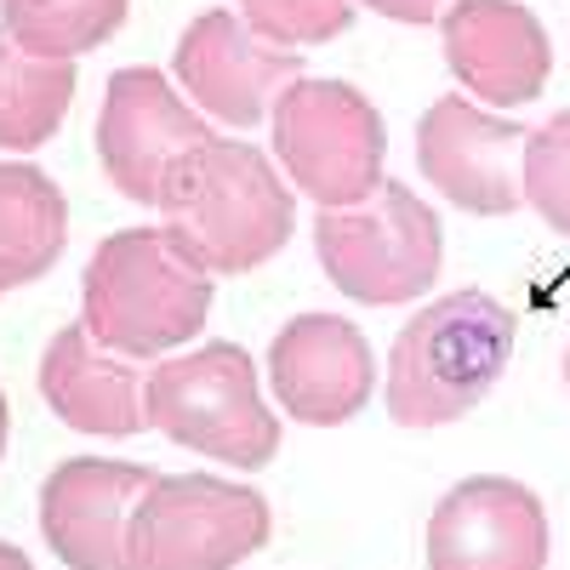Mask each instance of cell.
Here are the masks:
<instances>
[{"label":"cell","mask_w":570,"mask_h":570,"mask_svg":"<svg viewBox=\"0 0 570 570\" xmlns=\"http://www.w3.org/2000/svg\"><path fill=\"white\" fill-rule=\"evenodd\" d=\"M155 212L171 246L212 279L263 268L285 252L297 223V200L279 183L274 160L240 137H212L188 149L171 166Z\"/></svg>","instance_id":"1"},{"label":"cell","mask_w":570,"mask_h":570,"mask_svg":"<svg viewBox=\"0 0 570 570\" xmlns=\"http://www.w3.org/2000/svg\"><path fill=\"white\" fill-rule=\"evenodd\" d=\"M217 285L166 228H115L80 274V325L126 360H160L200 337Z\"/></svg>","instance_id":"2"},{"label":"cell","mask_w":570,"mask_h":570,"mask_svg":"<svg viewBox=\"0 0 570 570\" xmlns=\"http://www.w3.org/2000/svg\"><path fill=\"white\" fill-rule=\"evenodd\" d=\"M513 308L491 292H445L405 320L389 348V416L400 428H445L480 405L513 360Z\"/></svg>","instance_id":"3"},{"label":"cell","mask_w":570,"mask_h":570,"mask_svg":"<svg viewBox=\"0 0 570 570\" xmlns=\"http://www.w3.org/2000/svg\"><path fill=\"white\" fill-rule=\"evenodd\" d=\"M314 252L343 297L365 308H389L434 292L445 268V228L422 195L383 177V188L365 195L360 206H320Z\"/></svg>","instance_id":"4"},{"label":"cell","mask_w":570,"mask_h":570,"mask_svg":"<svg viewBox=\"0 0 570 570\" xmlns=\"http://www.w3.org/2000/svg\"><path fill=\"white\" fill-rule=\"evenodd\" d=\"M149 428L228 468H268L279 422L240 343H206L149 371Z\"/></svg>","instance_id":"5"},{"label":"cell","mask_w":570,"mask_h":570,"mask_svg":"<svg viewBox=\"0 0 570 570\" xmlns=\"http://www.w3.org/2000/svg\"><path fill=\"white\" fill-rule=\"evenodd\" d=\"M274 160L314 206H360L383 188L389 131L383 115L348 80H297L274 104Z\"/></svg>","instance_id":"6"},{"label":"cell","mask_w":570,"mask_h":570,"mask_svg":"<svg viewBox=\"0 0 570 570\" xmlns=\"http://www.w3.org/2000/svg\"><path fill=\"white\" fill-rule=\"evenodd\" d=\"M274 531L268 497L217 473H155L131 525V570H234Z\"/></svg>","instance_id":"7"},{"label":"cell","mask_w":570,"mask_h":570,"mask_svg":"<svg viewBox=\"0 0 570 570\" xmlns=\"http://www.w3.org/2000/svg\"><path fill=\"white\" fill-rule=\"evenodd\" d=\"M212 142V120L183 98L160 69H120L98 109V166L137 206H160L171 166Z\"/></svg>","instance_id":"8"},{"label":"cell","mask_w":570,"mask_h":570,"mask_svg":"<svg viewBox=\"0 0 570 570\" xmlns=\"http://www.w3.org/2000/svg\"><path fill=\"white\" fill-rule=\"evenodd\" d=\"M303 63L308 58H297V46L257 35L240 12H200L171 52L177 91L188 104H200L206 120L223 126L268 120L279 91L303 80Z\"/></svg>","instance_id":"9"},{"label":"cell","mask_w":570,"mask_h":570,"mask_svg":"<svg viewBox=\"0 0 570 570\" xmlns=\"http://www.w3.org/2000/svg\"><path fill=\"white\" fill-rule=\"evenodd\" d=\"M531 131L491 115L468 98H440L416 120V166L434 183V195L473 217H508L525 206L519 195V160H525Z\"/></svg>","instance_id":"10"},{"label":"cell","mask_w":570,"mask_h":570,"mask_svg":"<svg viewBox=\"0 0 570 570\" xmlns=\"http://www.w3.org/2000/svg\"><path fill=\"white\" fill-rule=\"evenodd\" d=\"M155 473L115 456H69L40 485V531L69 570H131V525Z\"/></svg>","instance_id":"11"},{"label":"cell","mask_w":570,"mask_h":570,"mask_svg":"<svg viewBox=\"0 0 570 570\" xmlns=\"http://www.w3.org/2000/svg\"><path fill=\"white\" fill-rule=\"evenodd\" d=\"M274 400L308 428H343L376 389V360L365 331L343 314H297L268 343Z\"/></svg>","instance_id":"12"},{"label":"cell","mask_w":570,"mask_h":570,"mask_svg":"<svg viewBox=\"0 0 570 570\" xmlns=\"http://www.w3.org/2000/svg\"><path fill=\"white\" fill-rule=\"evenodd\" d=\"M548 513L542 497L502 473H480L445 491L428 519V570H542Z\"/></svg>","instance_id":"13"},{"label":"cell","mask_w":570,"mask_h":570,"mask_svg":"<svg viewBox=\"0 0 570 570\" xmlns=\"http://www.w3.org/2000/svg\"><path fill=\"white\" fill-rule=\"evenodd\" d=\"M440 40H445L451 75L480 104L513 109V104H531L548 86L553 69L548 29L519 0H456L440 18Z\"/></svg>","instance_id":"14"},{"label":"cell","mask_w":570,"mask_h":570,"mask_svg":"<svg viewBox=\"0 0 570 570\" xmlns=\"http://www.w3.org/2000/svg\"><path fill=\"white\" fill-rule=\"evenodd\" d=\"M40 400L80 434L131 440L149 428V371L104 348L86 325H63L40 354Z\"/></svg>","instance_id":"15"},{"label":"cell","mask_w":570,"mask_h":570,"mask_svg":"<svg viewBox=\"0 0 570 570\" xmlns=\"http://www.w3.org/2000/svg\"><path fill=\"white\" fill-rule=\"evenodd\" d=\"M69 200L29 160H0V292L35 285L63 257Z\"/></svg>","instance_id":"16"},{"label":"cell","mask_w":570,"mask_h":570,"mask_svg":"<svg viewBox=\"0 0 570 570\" xmlns=\"http://www.w3.org/2000/svg\"><path fill=\"white\" fill-rule=\"evenodd\" d=\"M80 69L69 58H35L0 29V149H40L75 104Z\"/></svg>","instance_id":"17"},{"label":"cell","mask_w":570,"mask_h":570,"mask_svg":"<svg viewBox=\"0 0 570 570\" xmlns=\"http://www.w3.org/2000/svg\"><path fill=\"white\" fill-rule=\"evenodd\" d=\"M131 12V0H0V29L35 58H80L104 46Z\"/></svg>","instance_id":"18"},{"label":"cell","mask_w":570,"mask_h":570,"mask_svg":"<svg viewBox=\"0 0 570 570\" xmlns=\"http://www.w3.org/2000/svg\"><path fill=\"white\" fill-rule=\"evenodd\" d=\"M519 195L548 228L570 234V109L531 131L525 160H519Z\"/></svg>","instance_id":"19"},{"label":"cell","mask_w":570,"mask_h":570,"mask_svg":"<svg viewBox=\"0 0 570 570\" xmlns=\"http://www.w3.org/2000/svg\"><path fill=\"white\" fill-rule=\"evenodd\" d=\"M234 7H240V18L257 35L297 46V52L348 35V23H354V0H234Z\"/></svg>","instance_id":"20"},{"label":"cell","mask_w":570,"mask_h":570,"mask_svg":"<svg viewBox=\"0 0 570 570\" xmlns=\"http://www.w3.org/2000/svg\"><path fill=\"white\" fill-rule=\"evenodd\" d=\"M360 7L376 12V18H394V23H434L456 7V0H360Z\"/></svg>","instance_id":"21"},{"label":"cell","mask_w":570,"mask_h":570,"mask_svg":"<svg viewBox=\"0 0 570 570\" xmlns=\"http://www.w3.org/2000/svg\"><path fill=\"white\" fill-rule=\"evenodd\" d=\"M0 570H35V559L23 548H12V542H0Z\"/></svg>","instance_id":"22"},{"label":"cell","mask_w":570,"mask_h":570,"mask_svg":"<svg viewBox=\"0 0 570 570\" xmlns=\"http://www.w3.org/2000/svg\"><path fill=\"white\" fill-rule=\"evenodd\" d=\"M7 434H12V411H7V394H0V456H7Z\"/></svg>","instance_id":"23"},{"label":"cell","mask_w":570,"mask_h":570,"mask_svg":"<svg viewBox=\"0 0 570 570\" xmlns=\"http://www.w3.org/2000/svg\"><path fill=\"white\" fill-rule=\"evenodd\" d=\"M564 389H570V348H564Z\"/></svg>","instance_id":"24"}]
</instances>
